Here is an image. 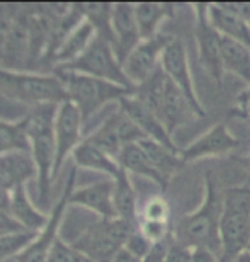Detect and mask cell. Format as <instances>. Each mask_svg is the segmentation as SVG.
I'll return each mask as SVG.
<instances>
[{"instance_id": "obj_43", "label": "cell", "mask_w": 250, "mask_h": 262, "mask_svg": "<svg viewBox=\"0 0 250 262\" xmlns=\"http://www.w3.org/2000/svg\"><path fill=\"white\" fill-rule=\"evenodd\" d=\"M238 102H240L243 107L250 109V87L247 89V91H243L240 96H238Z\"/></svg>"}, {"instance_id": "obj_41", "label": "cell", "mask_w": 250, "mask_h": 262, "mask_svg": "<svg viewBox=\"0 0 250 262\" xmlns=\"http://www.w3.org/2000/svg\"><path fill=\"white\" fill-rule=\"evenodd\" d=\"M112 262H143V259L137 257V255L129 252L128 249H121L116 254V257L112 259Z\"/></svg>"}, {"instance_id": "obj_36", "label": "cell", "mask_w": 250, "mask_h": 262, "mask_svg": "<svg viewBox=\"0 0 250 262\" xmlns=\"http://www.w3.org/2000/svg\"><path fill=\"white\" fill-rule=\"evenodd\" d=\"M19 232H26V228L17 220H14L10 213L0 209V237H5V235L10 233H19Z\"/></svg>"}, {"instance_id": "obj_24", "label": "cell", "mask_w": 250, "mask_h": 262, "mask_svg": "<svg viewBox=\"0 0 250 262\" xmlns=\"http://www.w3.org/2000/svg\"><path fill=\"white\" fill-rule=\"evenodd\" d=\"M94 36H96V29L92 28V24L88 23V20H83L79 28L66 38L65 43L61 45V48L58 50V53L55 56L53 63H58L56 67H61V65L75 61L83 51L87 50V46L90 45Z\"/></svg>"}, {"instance_id": "obj_23", "label": "cell", "mask_w": 250, "mask_h": 262, "mask_svg": "<svg viewBox=\"0 0 250 262\" xmlns=\"http://www.w3.org/2000/svg\"><path fill=\"white\" fill-rule=\"evenodd\" d=\"M220 48L223 68L250 83V50L225 36H220Z\"/></svg>"}, {"instance_id": "obj_11", "label": "cell", "mask_w": 250, "mask_h": 262, "mask_svg": "<svg viewBox=\"0 0 250 262\" xmlns=\"http://www.w3.org/2000/svg\"><path fill=\"white\" fill-rule=\"evenodd\" d=\"M112 50L121 65L133 53V50L142 43L140 31L134 17V5L114 4L112 7Z\"/></svg>"}, {"instance_id": "obj_31", "label": "cell", "mask_w": 250, "mask_h": 262, "mask_svg": "<svg viewBox=\"0 0 250 262\" xmlns=\"http://www.w3.org/2000/svg\"><path fill=\"white\" fill-rule=\"evenodd\" d=\"M34 237L36 232H31V230L0 237V262H7L12 257L17 259L34 242Z\"/></svg>"}, {"instance_id": "obj_35", "label": "cell", "mask_w": 250, "mask_h": 262, "mask_svg": "<svg viewBox=\"0 0 250 262\" xmlns=\"http://www.w3.org/2000/svg\"><path fill=\"white\" fill-rule=\"evenodd\" d=\"M153 244L150 242V240L145 237V235L140 232V230H137L131 237H129V240L126 242V245H124V249H128L129 252L134 254L137 257L140 259H145L148 255V252L152 250Z\"/></svg>"}, {"instance_id": "obj_42", "label": "cell", "mask_w": 250, "mask_h": 262, "mask_svg": "<svg viewBox=\"0 0 250 262\" xmlns=\"http://www.w3.org/2000/svg\"><path fill=\"white\" fill-rule=\"evenodd\" d=\"M0 209L2 211H10V192L0 189Z\"/></svg>"}, {"instance_id": "obj_6", "label": "cell", "mask_w": 250, "mask_h": 262, "mask_svg": "<svg viewBox=\"0 0 250 262\" xmlns=\"http://www.w3.org/2000/svg\"><path fill=\"white\" fill-rule=\"evenodd\" d=\"M55 75L65 83L69 101L79 109L82 121L85 123L94 113H97L109 101H121L134 94V89H124L116 83L101 80V78L83 75L74 72H55Z\"/></svg>"}, {"instance_id": "obj_20", "label": "cell", "mask_w": 250, "mask_h": 262, "mask_svg": "<svg viewBox=\"0 0 250 262\" xmlns=\"http://www.w3.org/2000/svg\"><path fill=\"white\" fill-rule=\"evenodd\" d=\"M74 162L75 165L83 167V169L99 170L111 177H116L119 170H121V167H119V164L111 155H107L106 151L97 148L88 140L80 141V145L74 150Z\"/></svg>"}, {"instance_id": "obj_38", "label": "cell", "mask_w": 250, "mask_h": 262, "mask_svg": "<svg viewBox=\"0 0 250 262\" xmlns=\"http://www.w3.org/2000/svg\"><path fill=\"white\" fill-rule=\"evenodd\" d=\"M170 244H172V240H167V238L162 240V242L153 244L152 250H150L147 257L143 259V262H165L167 254H169V249H170Z\"/></svg>"}, {"instance_id": "obj_27", "label": "cell", "mask_w": 250, "mask_h": 262, "mask_svg": "<svg viewBox=\"0 0 250 262\" xmlns=\"http://www.w3.org/2000/svg\"><path fill=\"white\" fill-rule=\"evenodd\" d=\"M10 151H31L26 118L19 123L0 121V155Z\"/></svg>"}, {"instance_id": "obj_9", "label": "cell", "mask_w": 250, "mask_h": 262, "mask_svg": "<svg viewBox=\"0 0 250 262\" xmlns=\"http://www.w3.org/2000/svg\"><path fill=\"white\" fill-rule=\"evenodd\" d=\"M82 116L74 104L65 101L58 106L55 119V138H56V160L53 169V181L60 174L66 157L72 150L80 145V131H82Z\"/></svg>"}, {"instance_id": "obj_2", "label": "cell", "mask_w": 250, "mask_h": 262, "mask_svg": "<svg viewBox=\"0 0 250 262\" xmlns=\"http://www.w3.org/2000/svg\"><path fill=\"white\" fill-rule=\"evenodd\" d=\"M223 213V196L215 189V184H208L204 204L196 213L184 216L177 223L174 240L189 249H206L221 260L223 245L220 222Z\"/></svg>"}, {"instance_id": "obj_25", "label": "cell", "mask_w": 250, "mask_h": 262, "mask_svg": "<svg viewBox=\"0 0 250 262\" xmlns=\"http://www.w3.org/2000/svg\"><path fill=\"white\" fill-rule=\"evenodd\" d=\"M170 5L165 4H138L134 5V17H137L140 38L142 41L153 39L157 36V28L167 14L170 12Z\"/></svg>"}, {"instance_id": "obj_14", "label": "cell", "mask_w": 250, "mask_h": 262, "mask_svg": "<svg viewBox=\"0 0 250 262\" xmlns=\"http://www.w3.org/2000/svg\"><path fill=\"white\" fill-rule=\"evenodd\" d=\"M119 104H121L123 111L131 118V121L142 129V133L147 136V138L157 141V143L164 145L165 148H169L177 154L175 146L172 143L169 129L165 128V124L160 121L152 111H148V109L145 107L142 102H138L133 96L121 99Z\"/></svg>"}, {"instance_id": "obj_4", "label": "cell", "mask_w": 250, "mask_h": 262, "mask_svg": "<svg viewBox=\"0 0 250 262\" xmlns=\"http://www.w3.org/2000/svg\"><path fill=\"white\" fill-rule=\"evenodd\" d=\"M0 94L14 101L43 106L63 104L69 101L65 83L56 75H34L24 72H10L0 67Z\"/></svg>"}, {"instance_id": "obj_13", "label": "cell", "mask_w": 250, "mask_h": 262, "mask_svg": "<svg viewBox=\"0 0 250 262\" xmlns=\"http://www.w3.org/2000/svg\"><path fill=\"white\" fill-rule=\"evenodd\" d=\"M160 63H162V70L165 72V75L191 99V102L194 104L199 111H202V107L199 106V102H197V99H196L194 87H192V78L189 73V65H187L184 45H182L180 41L172 39L170 43L165 46L162 58H160Z\"/></svg>"}, {"instance_id": "obj_22", "label": "cell", "mask_w": 250, "mask_h": 262, "mask_svg": "<svg viewBox=\"0 0 250 262\" xmlns=\"http://www.w3.org/2000/svg\"><path fill=\"white\" fill-rule=\"evenodd\" d=\"M118 164L126 172H133V174L143 176V177H147V179L155 181L157 184H162V186L165 184L162 176L155 170V167L152 165V162L148 160L147 154L143 151L140 143L124 145L121 154L118 157Z\"/></svg>"}, {"instance_id": "obj_5", "label": "cell", "mask_w": 250, "mask_h": 262, "mask_svg": "<svg viewBox=\"0 0 250 262\" xmlns=\"http://www.w3.org/2000/svg\"><path fill=\"white\" fill-rule=\"evenodd\" d=\"M221 262H233L248 249L250 238V189H228L223 194L220 222Z\"/></svg>"}, {"instance_id": "obj_8", "label": "cell", "mask_w": 250, "mask_h": 262, "mask_svg": "<svg viewBox=\"0 0 250 262\" xmlns=\"http://www.w3.org/2000/svg\"><path fill=\"white\" fill-rule=\"evenodd\" d=\"M75 172H77V167H72L63 196L60 198L58 204L53 208V211H51L50 218H48V223H46V227L41 230V235H38V240H34V242L31 244L17 259H15V262H48L51 249H53L56 238H58V228H60L61 216H63L66 206L70 204L69 203L70 194L74 192Z\"/></svg>"}, {"instance_id": "obj_16", "label": "cell", "mask_w": 250, "mask_h": 262, "mask_svg": "<svg viewBox=\"0 0 250 262\" xmlns=\"http://www.w3.org/2000/svg\"><path fill=\"white\" fill-rule=\"evenodd\" d=\"M112 192L114 181H97L90 186H85L82 189L72 192L69 203L90 209V211H94L101 218H118L116 211H114Z\"/></svg>"}, {"instance_id": "obj_29", "label": "cell", "mask_w": 250, "mask_h": 262, "mask_svg": "<svg viewBox=\"0 0 250 262\" xmlns=\"http://www.w3.org/2000/svg\"><path fill=\"white\" fill-rule=\"evenodd\" d=\"M138 143L143 148L145 154H147L148 160L152 162L155 170L162 176L164 181L175 170V167L179 165V160H177V157H175V151L165 148L164 145L157 143V141L145 138L142 141H138Z\"/></svg>"}, {"instance_id": "obj_12", "label": "cell", "mask_w": 250, "mask_h": 262, "mask_svg": "<svg viewBox=\"0 0 250 262\" xmlns=\"http://www.w3.org/2000/svg\"><path fill=\"white\" fill-rule=\"evenodd\" d=\"M196 114L202 116V111H199L191 102V99L169 78L162 99V109H160V121L165 124L169 133L177 126L187 124L191 119H194Z\"/></svg>"}, {"instance_id": "obj_28", "label": "cell", "mask_w": 250, "mask_h": 262, "mask_svg": "<svg viewBox=\"0 0 250 262\" xmlns=\"http://www.w3.org/2000/svg\"><path fill=\"white\" fill-rule=\"evenodd\" d=\"M87 140L111 157H119V154H121V150L124 146L121 141V136H119L116 116H114V114H111V116L94 131Z\"/></svg>"}, {"instance_id": "obj_46", "label": "cell", "mask_w": 250, "mask_h": 262, "mask_svg": "<svg viewBox=\"0 0 250 262\" xmlns=\"http://www.w3.org/2000/svg\"><path fill=\"white\" fill-rule=\"evenodd\" d=\"M248 111H250V109H248Z\"/></svg>"}, {"instance_id": "obj_32", "label": "cell", "mask_w": 250, "mask_h": 262, "mask_svg": "<svg viewBox=\"0 0 250 262\" xmlns=\"http://www.w3.org/2000/svg\"><path fill=\"white\" fill-rule=\"evenodd\" d=\"M48 262H94V260L90 257H87L85 254L75 250L72 245H69L65 240H61L58 237L50 252Z\"/></svg>"}, {"instance_id": "obj_26", "label": "cell", "mask_w": 250, "mask_h": 262, "mask_svg": "<svg viewBox=\"0 0 250 262\" xmlns=\"http://www.w3.org/2000/svg\"><path fill=\"white\" fill-rule=\"evenodd\" d=\"M199 45L201 56L206 67L215 77H220L223 70L221 65V48H220V34L211 28L206 20H201L199 26Z\"/></svg>"}, {"instance_id": "obj_18", "label": "cell", "mask_w": 250, "mask_h": 262, "mask_svg": "<svg viewBox=\"0 0 250 262\" xmlns=\"http://www.w3.org/2000/svg\"><path fill=\"white\" fill-rule=\"evenodd\" d=\"M208 24L220 36L233 39L237 43L247 46L250 50V24L240 19L238 15L228 12L221 5H208L206 7Z\"/></svg>"}, {"instance_id": "obj_37", "label": "cell", "mask_w": 250, "mask_h": 262, "mask_svg": "<svg viewBox=\"0 0 250 262\" xmlns=\"http://www.w3.org/2000/svg\"><path fill=\"white\" fill-rule=\"evenodd\" d=\"M191 252L192 249L184 247V245L177 244L175 240H172L165 262H191Z\"/></svg>"}, {"instance_id": "obj_44", "label": "cell", "mask_w": 250, "mask_h": 262, "mask_svg": "<svg viewBox=\"0 0 250 262\" xmlns=\"http://www.w3.org/2000/svg\"><path fill=\"white\" fill-rule=\"evenodd\" d=\"M233 262H250V250H245V252H242Z\"/></svg>"}, {"instance_id": "obj_33", "label": "cell", "mask_w": 250, "mask_h": 262, "mask_svg": "<svg viewBox=\"0 0 250 262\" xmlns=\"http://www.w3.org/2000/svg\"><path fill=\"white\" fill-rule=\"evenodd\" d=\"M142 220L147 222H169V204L162 196L150 198L143 206Z\"/></svg>"}, {"instance_id": "obj_17", "label": "cell", "mask_w": 250, "mask_h": 262, "mask_svg": "<svg viewBox=\"0 0 250 262\" xmlns=\"http://www.w3.org/2000/svg\"><path fill=\"white\" fill-rule=\"evenodd\" d=\"M238 146V140L230 135L225 124H216L206 135H202L196 143L182 151L184 160H196L201 157L210 155H225L228 151L235 150Z\"/></svg>"}, {"instance_id": "obj_34", "label": "cell", "mask_w": 250, "mask_h": 262, "mask_svg": "<svg viewBox=\"0 0 250 262\" xmlns=\"http://www.w3.org/2000/svg\"><path fill=\"white\" fill-rule=\"evenodd\" d=\"M138 230L147 237L152 244L162 242L169 235V222H138Z\"/></svg>"}, {"instance_id": "obj_39", "label": "cell", "mask_w": 250, "mask_h": 262, "mask_svg": "<svg viewBox=\"0 0 250 262\" xmlns=\"http://www.w3.org/2000/svg\"><path fill=\"white\" fill-rule=\"evenodd\" d=\"M223 9L228 10V12L238 15L240 19H243L245 23L250 24V2H225V4H220Z\"/></svg>"}, {"instance_id": "obj_21", "label": "cell", "mask_w": 250, "mask_h": 262, "mask_svg": "<svg viewBox=\"0 0 250 262\" xmlns=\"http://www.w3.org/2000/svg\"><path fill=\"white\" fill-rule=\"evenodd\" d=\"M10 214L14 216V220L22 225L26 230L31 232H38L43 230L48 223V218L44 214H41L33 204L29 203L28 194H26L24 186H19L10 192Z\"/></svg>"}, {"instance_id": "obj_19", "label": "cell", "mask_w": 250, "mask_h": 262, "mask_svg": "<svg viewBox=\"0 0 250 262\" xmlns=\"http://www.w3.org/2000/svg\"><path fill=\"white\" fill-rule=\"evenodd\" d=\"M112 203H114V211H116L118 218L138 227L137 192H134L131 182H129L128 172L124 169L119 170V174L114 177Z\"/></svg>"}, {"instance_id": "obj_1", "label": "cell", "mask_w": 250, "mask_h": 262, "mask_svg": "<svg viewBox=\"0 0 250 262\" xmlns=\"http://www.w3.org/2000/svg\"><path fill=\"white\" fill-rule=\"evenodd\" d=\"M56 104L36 106L28 116V136L31 143V155L38 169V191L43 206H48L50 186L53 182V169L56 160V138H55V119Z\"/></svg>"}, {"instance_id": "obj_3", "label": "cell", "mask_w": 250, "mask_h": 262, "mask_svg": "<svg viewBox=\"0 0 250 262\" xmlns=\"http://www.w3.org/2000/svg\"><path fill=\"white\" fill-rule=\"evenodd\" d=\"M137 230V225L124 222L121 218L96 216L90 218V222L77 233L69 245L85 254L94 262H112Z\"/></svg>"}, {"instance_id": "obj_10", "label": "cell", "mask_w": 250, "mask_h": 262, "mask_svg": "<svg viewBox=\"0 0 250 262\" xmlns=\"http://www.w3.org/2000/svg\"><path fill=\"white\" fill-rule=\"evenodd\" d=\"M172 39L165 38V36H155L153 39L142 41L133 50V53L128 56V60L123 65L124 73L131 80L133 85L134 83L142 85L143 82H147L158 70V60L162 58L165 46Z\"/></svg>"}, {"instance_id": "obj_7", "label": "cell", "mask_w": 250, "mask_h": 262, "mask_svg": "<svg viewBox=\"0 0 250 262\" xmlns=\"http://www.w3.org/2000/svg\"><path fill=\"white\" fill-rule=\"evenodd\" d=\"M55 72H74V73H83V75H90L101 80L116 83L124 89H137L131 80L124 73L123 65L116 58V53L112 50V45L102 36H94L90 45L87 50L72 63L55 67Z\"/></svg>"}, {"instance_id": "obj_40", "label": "cell", "mask_w": 250, "mask_h": 262, "mask_svg": "<svg viewBox=\"0 0 250 262\" xmlns=\"http://www.w3.org/2000/svg\"><path fill=\"white\" fill-rule=\"evenodd\" d=\"M191 262H221V260L206 249H192Z\"/></svg>"}, {"instance_id": "obj_30", "label": "cell", "mask_w": 250, "mask_h": 262, "mask_svg": "<svg viewBox=\"0 0 250 262\" xmlns=\"http://www.w3.org/2000/svg\"><path fill=\"white\" fill-rule=\"evenodd\" d=\"M85 20L92 24L97 36L112 45V7L114 4H80Z\"/></svg>"}, {"instance_id": "obj_45", "label": "cell", "mask_w": 250, "mask_h": 262, "mask_svg": "<svg viewBox=\"0 0 250 262\" xmlns=\"http://www.w3.org/2000/svg\"><path fill=\"white\" fill-rule=\"evenodd\" d=\"M247 250H250V238H248V249Z\"/></svg>"}, {"instance_id": "obj_15", "label": "cell", "mask_w": 250, "mask_h": 262, "mask_svg": "<svg viewBox=\"0 0 250 262\" xmlns=\"http://www.w3.org/2000/svg\"><path fill=\"white\" fill-rule=\"evenodd\" d=\"M33 177H38V169L31 151H10L0 155V189L12 192Z\"/></svg>"}]
</instances>
